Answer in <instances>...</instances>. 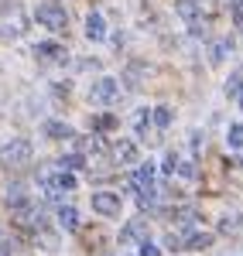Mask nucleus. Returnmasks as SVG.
Segmentation results:
<instances>
[{"label": "nucleus", "mask_w": 243, "mask_h": 256, "mask_svg": "<svg viewBox=\"0 0 243 256\" xmlns=\"http://www.w3.org/2000/svg\"><path fill=\"white\" fill-rule=\"evenodd\" d=\"M11 222H14V229L35 236L41 226H45V216H41L38 205H31V202L24 198V202H14V205H11Z\"/></svg>", "instance_id": "1"}, {"label": "nucleus", "mask_w": 243, "mask_h": 256, "mask_svg": "<svg viewBox=\"0 0 243 256\" xmlns=\"http://www.w3.org/2000/svg\"><path fill=\"white\" fill-rule=\"evenodd\" d=\"M41 188H45V195H48V198H65L69 192L79 188V181L62 168V171H45V174H41Z\"/></svg>", "instance_id": "2"}, {"label": "nucleus", "mask_w": 243, "mask_h": 256, "mask_svg": "<svg viewBox=\"0 0 243 256\" xmlns=\"http://www.w3.org/2000/svg\"><path fill=\"white\" fill-rule=\"evenodd\" d=\"M28 31V20H24V10H21V4L14 0H7V4H0V34H7V38H18Z\"/></svg>", "instance_id": "3"}, {"label": "nucleus", "mask_w": 243, "mask_h": 256, "mask_svg": "<svg viewBox=\"0 0 243 256\" xmlns=\"http://www.w3.org/2000/svg\"><path fill=\"white\" fill-rule=\"evenodd\" d=\"M31 160V144L28 140H11L0 147V168H24Z\"/></svg>", "instance_id": "4"}, {"label": "nucleus", "mask_w": 243, "mask_h": 256, "mask_svg": "<svg viewBox=\"0 0 243 256\" xmlns=\"http://www.w3.org/2000/svg\"><path fill=\"white\" fill-rule=\"evenodd\" d=\"M35 18H38V24L48 28V31H65V28H69V14L62 10L59 4H41L38 10H35Z\"/></svg>", "instance_id": "5"}, {"label": "nucleus", "mask_w": 243, "mask_h": 256, "mask_svg": "<svg viewBox=\"0 0 243 256\" xmlns=\"http://www.w3.org/2000/svg\"><path fill=\"white\" fill-rule=\"evenodd\" d=\"M117 92H120V82L113 79V76H100L96 86L89 89V102H96V106H110V102L117 99Z\"/></svg>", "instance_id": "6"}, {"label": "nucleus", "mask_w": 243, "mask_h": 256, "mask_svg": "<svg viewBox=\"0 0 243 256\" xmlns=\"http://www.w3.org/2000/svg\"><path fill=\"white\" fill-rule=\"evenodd\" d=\"M93 212H100V216H106V218L120 216V195H113V192H96V195H93Z\"/></svg>", "instance_id": "7"}, {"label": "nucleus", "mask_w": 243, "mask_h": 256, "mask_svg": "<svg viewBox=\"0 0 243 256\" xmlns=\"http://www.w3.org/2000/svg\"><path fill=\"white\" fill-rule=\"evenodd\" d=\"M35 58H38V62H65V58H69V52L62 48L59 41H41L38 48H35Z\"/></svg>", "instance_id": "8"}, {"label": "nucleus", "mask_w": 243, "mask_h": 256, "mask_svg": "<svg viewBox=\"0 0 243 256\" xmlns=\"http://www.w3.org/2000/svg\"><path fill=\"white\" fill-rule=\"evenodd\" d=\"M113 164H134L137 160V147H134V140H120V144H113Z\"/></svg>", "instance_id": "9"}, {"label": "nucleus", "mask_w": 243, "mask_h": 256, "mask_svg": "<svg viewBox=\"0 0 243 256\" xmlns=\"http://www.w3.org/2000/svg\"><path fill=\"white\" fill-rule=\"evenodd\" d=\"M86 38L89 41H103L106 38V24H103L100 14H89V18H86Z\"/></svg>", "instance_id": "10"}, {"label": "nucleus", "mask_w": 243, "mask_h": 256, "mask_svg": "<svg viewBox=\"0 0 243 256\" xmlns=\"http://www.w3.org/2000/svg\"><path fill=\"white\" fill-rule=\"evenodd\" d=\"M45 134H48L52 140H69L72 137V126L62 123V120H48V123H45Z\"/></svg>", "instance_id": "11"}, {"label": "nucleus", "mask_w": 243, "mask_h": 256, "mask_svg": "<svg viewBox=\"0 0 243 256\" xmlns=\"http://www.w3.org/2000/svg\"><path fill=\"white\" fill-rule=\"evenodd\" d=\"M144 236V218H134V222H127L120 232V242H137Z\"/></svg>", "instance_id": "12"}, {"label": "nucleus", "mask_w": 243, "mask_h": 256, "mask_svg": "<svg viewBox=\"0 0 243 256\" xmlns=\"http://www.w3.org/2000/svg\"><path fill=\"white\" fill-rule=\"evenodd\" d=\"M144 72H147V65H141V62H134V65H127V76H123V82L130 86V89H137L144 82Z\"/></svg>", "instance_id": "13"}, {"label": "nucleus", "mask_w": 243, "mask_h": 256, "mask_svg": "<svg viewBox=\"0 0 243 256\" xmlns=\"http://www.w3.org/2000/svg\"><path fill=\"white\" fill-rule=\"evenodd\" d=\"M240 92H243V68H236V72H233V76L226 79V96L236 99Z\"/></svg>", "instance_id": "14"}, {"label": "nucleus", "mask_w": 243, "mask_h": 256, "mask_svg": "<svg viewBox=\"0 0 243 256\" xmlns=\"http://www.w3.org/2000/svg\"><path fill=\"white\" fill-rule=\"evenodd\" d=\"M59 222L65 226V229H76V226H79V212H76L72 205H62L59 208Z\"/></svg>", "instance_id": "15"}, {"label": "nucleus", "mask_w": 243, "mask_h": 256, "mask_svg": "<svg viewBox=\"0 0 243 256\" xmlns=\"http://www.w3.org/2000/svg\"><path fill=\"white\" fill-rule=\"evenodd\" d=\"M59 168L79 171V168H86V154H62V158H59Z\"/></svg>", "instance_id": "16"}, {"label": "nucleus", "mask_w": 243, "mask_h": 256, "mask_svg": "<svg viewBox=\"0 0 243 256\" xmlns=\"http://www.w3.org/2000/svg\"><path fill=\"white\" fill-rule=\"evenodd\" d=\"M0 256H31V250H24L18 239H11V242H4V246H0Z\"/></svg>", "instance_id": "17"}, {"label": "nucleus", "mask_w": 243, "mask_h": 256, "mask_svg": "<svg viewBox=\"0 0 243 256\" xmlns=\"http://www.w3.org/2000/svg\"><path fill=\"white\" fill-rule=\"evenodd\" d=\"M226 140H229V147H236V150H240V147H243V123H233V126H229V134H226Z\"/></svg>", "instance_id": "18"}, {"label": "nucleus", "mask_w": 243, "mask_h": 256, "mask_svg": "<svg viewBox=\"0 0 243 256\" xmlns=\"http://www.w3.org/2000/svg\"><path fill=\"white\" fill-rule=\"evenodd\" d=\"M151 120H154V126H161V130H164V126H171V110H168V106H158Z\"/></svg>", "instance_id": "19"}, {"label": "nucleus", "mask_w": 243, "mask_h": 256, "mask_svg": "<svg viewBox=\"0 0 243 256\" xmlns=\"http://www.w3.org/2000/svg\"><path fill=\"white\" fill-rule=\"evenodd\" d=\"M24 184H21V181H14V184H11V188H7V205H14V202H24Z\"/></svg>", "instance_id": "20"}, {"label": "nucleus", "mask_w": 243, "mask_h": 256, "mask_svg": "<svg viewBox=\"0 0 243 256\" xmlns=\"http://www.w3.org/2000/svg\"><path fill=\"white\" fill-rule=\"evenodd\" d=\"M82 147L89 150V154H103L106 147H103V140L100 137H82Z\"/></svg>", "instance_id": "21"}, {"label": "nucleus", "mask_w": 243, "mask_h": 256, "mask_svg": "<svg viewBox=\"0 0 243 256\" xmlns=\"http://www.w3.org/2000/svg\"><path fill=\"white\" fill-rule=\"evenodd\" d=\"M93 126H96V130H113V126H117V116L103 113V116H96V120H93Z\"/></svg>", "instance_id": "22"}, {"label": "nucleus", "mask_w": 243, "mask_h": 256, "mask_svg": "<svg viewBox=\"0 0 243 256\" xmlns=\"http://www.w3.org/2000/svg\"><path fill=\"white\" fill-rule=\"evenodd\" d=\"M229 48H233L229 41H216V44H212V62H223V55L229 52Z\"/></svg>", "instance_id": "23"}, {"label": "nucleus", "mask_w": 243, "mask_h": 256, "mask_svg": "<svg viewBox=\"0 0 243 256\" xmlns=\"http://www.w3.org/2000/svg\"><path fill=\"white\" fill-rule=\"evenodd\" d=\"M223 232H229V229H240V212H233V216H223Z\"/></svg>", "instance_id": "24"}, {"label": "nucleus", "mask_w": 243, "mask_h": 256, "mask_svg": "<svg viewBox=\"0 0 243 256\" xmlns=\"http://www.w3.org/2000/svg\"><path fill=\"white\" fill-rule=\"evenodd\" d=\"M161 171H164V174H175V171H178V158H175V154H168L164 164H161Z\"/></svg>", "instance_id": "25"}, {"label": "nucleus", "mask_w": 243, "mask_h": 256, "mask_svg": "<svg viewBox=\"0 0 243 256\" xmlns=\"http://www.w3.org/2000/svg\"><path fill=\"white\" fill-rule=\"evenodd\" d=\"M178 174L192 178V174H195V164H192V160H185V158H178Z\"/></svg>", "instance_id": "26"}, {"label": "nucleus", "mask_w": 243, "mask_h": 256, "mask_svg": "<svg viewBox=\"0 0 243 256\" xmlns=\"http://www.w3.org/2000/svg\"><path fill=\"white\" fill-rule=\"evenodd\" d=\"M141 256H161V250H158L154 242H144V246H141Z\"/></svg>", "instance_id": "27"}, {"label": "nucleus", "mask_w": 243, "mask_h": 256, "mask_svg": "<svg viewBox=\"0 0 243 256\" xmlns=\"http://www.w3.org/2000/svg\"><path fill=\"white\" fill-rule=\"evenodd\" d=\"M236 99H240V106H243V92H240V96H236Z\"/></svg>", "instance_id": "28"}]
</instances>
